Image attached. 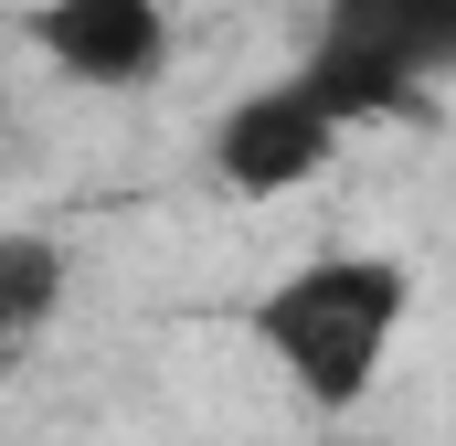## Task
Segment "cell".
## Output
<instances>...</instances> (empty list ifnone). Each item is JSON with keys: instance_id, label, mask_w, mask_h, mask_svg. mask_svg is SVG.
Here are the masks:
<instances>
[{"instance_id": "cell-1", "label": "cell", "mask_w": 456, "mask_h": 446, "mask_svg": "<svg viewBox=\"0 0 456 446\" xmlns=\"http://www.w3.org/2000/svg\"><path fill=\"white\" fill-rule=\"evenodd\" d=\"M403 319H414L403 255H350V244H340V255L287 266V277L255 298V351H265L319 415H350V404L382 383Z\"/></svg>"}, {"instance_id": "cell-2", "label": "cell", "mask_w": 456, "mask_h": 446, "mask_svg": "<svg viewBox=\"0 0 456 446\" xmlns=\"http://www.w3.org/2000/svg\"><path fill=\"white\" fill-rule=\"evenodd\" d=\"M297 75L319 86V107L340 128L425 107L456 75V0H319Z\"/></svg>"}, {"instance_id": "cell-3", "label": "cell", "mask_w": 456, "mask_h": 446, "mask_svg": "<svg viewBox=\"0 0 456 446\" xmlns=\"http://www.w3.org/2000/svg\"><path fill=\"white\" fill-rule=\"evenodd\" d=\"M340 138H350V128L319 107V86L287 64V75L244 86V96L213 117L202 160H213V181H224L233 202H287V192H308V181L340 160Z\"/></svg>"}, {"instance_id": "cell-4", "label": "cell", "mask_w": 456, "mask_h": 446, "mask_svg": "<svg viewBox=\"0 0 456 446\" xmlns=\"http://www.w3.org/2000/svg\"><path fill=\"white\" fill-rule=\"evenodd\" d=\"M32 54L86 86V96H138L170 75V0H32Z\"/></svg>"}, {"instance_id": "cell-5", "label": "cell", "mask_w": 456, "mask_h": 446, "mask_svg": "<svg viewBox=\"0 0 456 446\" xmlns=\"http://www.w3.org/2000/svg\"><path fill=\"white\" fill-rule=\"evenodd\" d=\"M64 309V244L53 234H0V372L53 330Z\"/></svg>"}, {"instance_id": "cell-6", "label": "cell", "mask_w": 456, "mask_h": 446, "mask_svg": "<svg viewBox=\"0 0 456 446\" xmlns=\"http://www.w3.org/2000/svg\"><path fill=\"white\" fill-rule=\"evenodd\" d=\"M0 117H11V86H0Z\"/></svg>"}]
</instances>
